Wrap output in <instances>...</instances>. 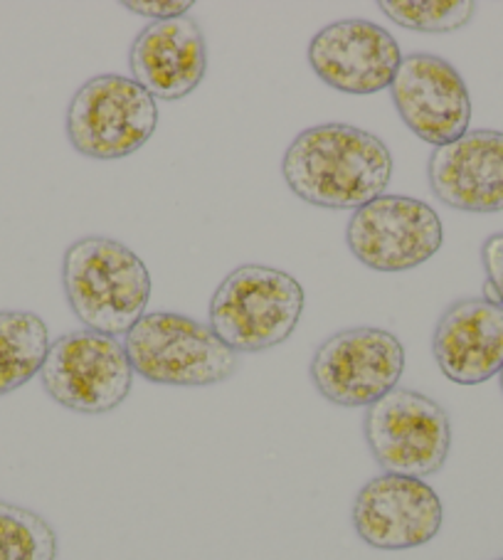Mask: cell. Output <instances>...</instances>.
<instances>
[{
    "instance_id": "obj_1",
    "label": "cell",
    "mask_w": 503,
    "mask_h": 560,
    "mask_svg": "<svg viewBox=\"0 0 503 560\" xmlns=\"http://www.w3.org/2000/svg\"><path fill=\"white\" fill-rule=\"evenodd\" d=\"M282 176L289 190L312 206L358 210L385 196L393 180V153L371 131L321 124L289 143Z\"/></svg>"
},
{
    "instance_id": "obj_2",
    "label": "cell",
    "mask_w": 503,
    "mask_h": 560,
    "mask_svg": "<svg viewBox=\"0 0 503 560\" xmlns=\"http://www.w3.org/2000/svg\"><path fill=\"white\" fill-rule=\"evenodd\" d=\"M151 275L143 259L112 237H82L62 257V289L74 316L96 334L126 336L147 314Z\"/></svg>"
},
{
    "instance_id": "obj_3",
    "label": "cell",
    "mask_w": 503,
    "mask_h": 560,
    "mask_svg": "<svg viewBox=\"0 0 503 560\" xmlns=\"http://www.w3.org/2000/svg\"><path fill=\"white\" fill-rule=\"evenodd\" d=\"M304 304L302 284L284 269L242 265L212 294L208 326L235 353H262L296 331Z\"/></svg>"
},
{
    "instance_id": "obj_4",
    "label": "cell",
    "mask_w": 503,
    "mask_h": 560,
    "mask_svg": "<svg viewBox=\"0 0 503 560\" xmlns=\"http://www.w3.org/2000/svg\"><path fill=\"white\" fill-rule=\"evenodd\" d=\"M124 349L133 373L173 388H208L230 381L237 353L210 326L173 312H147L126 334Z\"/></svg>"
},
{
    "instance_id": "obj_5",
    "label": "cell",
    "mask_w": 503,
    "mask_h": 560,
    "mask_svg": "<svg viewBox=\"0 0 503 560\" xmlns=\"http://www.w3.org/2000/svg\"><path fill=\"white\" fill-rule=\"evenodd\" d=\"M159 127L156 100L131 77L100 74L67 106V139L86 159L116 161L137 153Z\"/></svg>"
},
{
    "instance_id": "obj_6",
    "label": "cell",
    "mask_w": 503,
    "mask_h": 560,
    "mask_svg": "<svg viewBox=\"0 0 503 560\" xmlns=\"http://www.w3.org/2000/svg\"><path fill=\"white\" fill-rule=\"evenodd\" d=\"M365 442L385 475L428 479L447 465L452 422L437 400L395 388L365 410Z\"/></svg>"
},
{
    "instance_id": "obj_7",
    "label": "cell",
    "mask_w": 503,
    "mask_h": 560,
    "mask_svg": "<svg viewBox=\"0 0 503 560\" xmlns=\"http://www.w3.org/2000/svg\"><path fill=\"white\" fill-rule=\"evenodd\" d=\"M40 381L45 393L62 408L104 415L129 398L133 369L121 341L80 328L50 343Z\"/></svg>"
},
{
    "instance_id": "obj_8",
    "label": "cell",
    "mask_w": 503,
    "mask_h": 560,
    "mask_svg": "<svg viewBox=\"0 0 503 560\" xmlns=\"http://www.w3.org/2000/svg\"><path fill=\"white\" fill-rule=\"evenodd\" d=\"M405 349L388 328L355 326L336 331L312 359V383L328 402L341 408H371L398 388Z\"/></svg>"
},
{
    "instance_id": "obj_9",
    "label": "cell",
    "mask_w": 503,
    "mask_h": 560,
    "mask_svg": "<svg viewBox=\"0 0 503 560\" xmlns=\"http://www.w3.org/2000/svg\"><path fill=\"white\" fill-rule=\"evenodd\" d=\"M442 220L428 202L410 196H381L358 208L346 243L358 262L375 272H410L440 253Z\"/></svg>"
},
{
    "instance_id": "obj_10",
    "label": "cell",
    "mask_w": 503,
    "mask_h": 560,
    "mask_svg": "<svg viewBox=\"0 0 503 560\" xmlns=\"http://www.w3.org/2000/svg\"><path fill=\"white\" fill-rule=\"evenodd\" d=\"M393 104L408 129L432 147H447L469 131L471 96L457 67L430 52L402 57L390 84Z\"/></svg>"
},
{
    "instance_id": "obj_11",
    "label": "cell",
    "mask_w": 503,
    "mask_h": 560,
    "mask_svg": "<svg viewBox=\"0 0 503 560\" xmlns=\"http://www.w3.org/2000/svg\"><path fill=\"white\" fill-rule=\"evenodd\" d=\"M351 518L358 538L371 548L410 550L440 534L444 509L424 479L381 475L358 491Z\"/></svg>"
},
{
    "instance_id": "obj_12",
    "label": "cell",
    "mask_w": 503,
    "mask_h": 560,
    "mask_svg": "<svg viewBox=\"0 0 503 560\" xmlns=\"http://www.w3.org/2000/svg\"><path fill=\"white\" fill-rule=\"evenodd\" d=\"M402 62L400 45L385 27L361 18L326 25L308 45V65L328 86L343 94L388 90Z\"/></svg>"
},
{
    "instance_id": "obj_13",
    "label": "cell",
    "mask_w": 503,
    "mask_h": 560,
    "mask_svg": "<svg viewBox=\"0 0 503 560\" xmlns=\"http://www.w3.org/2000/svg\"><path fill=\"white\" fill-rule=\"evenodd\" d=\"M428 178L434 198L461 212L503 210V131H467L432 151Z\"/></svg>"
},
{
    "instance_id": "obj_14",
    "label": "cell",
    "mask_w": 503,
    "mask_h": 560,
    "mask_svg": "<svg viewBox=\"0 0 503 560\" xmlns=\"http://www.w3.org/2000/svg\"><path fill=\"white\" fill-rule=\"evenodd\" d=\"M432 353L452 383L491 381L503 369V306L487 296L454 302L434 326Z\"/></svg>"
},
{
    "instance_id": "obj_15",
    "label": "cell",
    "mask_w": 503,
    "mask_h": 560,
    "mask_svg": "<svg viewBox=\"0 0 503 560\" xmlns=\"http://www.w3.org/2000/svg\"><path fill=\"white\" fill-rule=\"evenodd\" d=\"M129 67L131 80L153 100L176 102L192 94L208 70L200 25L190 15L147 25L131 45Z\"/></svg>"
},
{
    "instance_id": "obj_16",
    "label": "cell",
    "mask_w": 503,
    "mask_h": 560,
    "mask_svg": "<svg viewBox=\"0 0 503 560\" xmlns=\"http://www.w3.org/2000/svg\"><path fill=\"white\" fill-rule=\"evenodd\" d=\"M50 351V331L43 316L21 308L0 312V398L43 371Z\"/></svg>"
},
{
    "instance_id": "obj_17",
    "label": "cell",
    "mask_w": 503,
    "mask_h": 560,
    "mask_svg": "<svg viewBox=\"0 0 503 560\" xmlns=\"http://www.w3.org/2000/svg\"><path fill=\"white\" fill-rule=\"evenodd\" d=\"M0 560H57V534L25 506L0 501Z\"/></svg>"
},
{
    "instance_id": "obj_18",
    "label": "cell",
    "mask_w": 503,
    "mask_h": 560,
    "mask_svg": "<svg viewBox=\"0 0 503 560\" xmlns=\"http://www.w3.org/2000/svg\"><path fill=\"white\" fill-rule=\"evenodd\" d=\"M377 8L414 33H457L477 13L471 0H381Z\"/></svg>"
},
{
    "instance_id": "obj_19",
    "label": "cell",
    "mask_w": 503,
    "mask_h": 560,
    "mask_svg": "<svg viewBox=\"0 0 503 560\" xmlns=\"http://www.w3.org/2000/svg\"><path fill=\"white\" fill-rule=\"evenodd\" d=\"M481 262L487 269V289H491L496 302L503 306V233L483 240Z\"/></svg>"
},
{
    "instance_id": "obj_20",
    "label": "cell",
    "mask_w": 503,
    "mask_h": 560,
    "mask_svg": "<svg viewBox=\"0 0 503 560\" xmlns=\"http://www.w3.org/2000/svg\"><path fill=\"white\" fill-rule=\"evenodd\" d=\"M126 11L143 15V18H153V23L161 21H173V18H183L186 15L192 3H176V0H126L124 3Z\"/></svg>"
},
{
    "instance_id": "obj_21",
    "label": "cell",
    "mask_w": 503,
    "mask_h": 560,
    "mask_svg": "<svg viewBox=\"0 0 503 560\" xmlns=\"http://www.w3.org/2000/svg\"><path fill=\"white\" fill-rule=\"evenodd\" d=\"M499 383H501V393H503V369H501V373H499Z\"/></svg>"
},
{
    "instance_id": "obj_22",
    "label": "cell",
    "mask_w": 503,
    "mask_h": 560,
    "mask_svg": "<svg viewBox=\"0 0 503 560\" xmlns=\"http://www.w3.org/2000/svg\"><path fill=\"white\" fill-rule=\"evenodd\" d=\"M496 560H503V558H496Z\"/></svg>"
}]
</instances>
